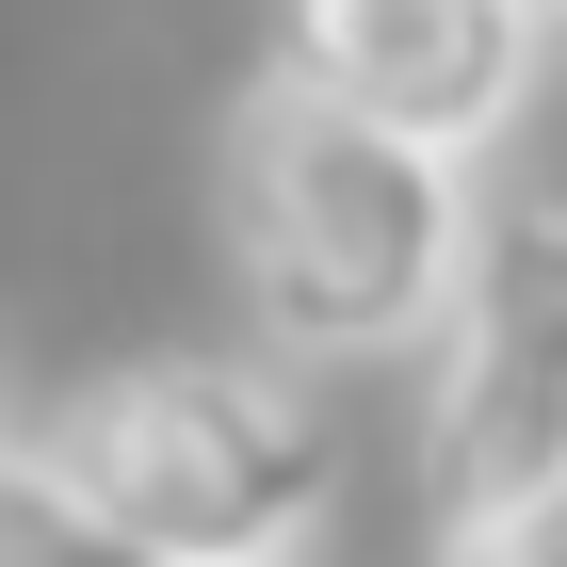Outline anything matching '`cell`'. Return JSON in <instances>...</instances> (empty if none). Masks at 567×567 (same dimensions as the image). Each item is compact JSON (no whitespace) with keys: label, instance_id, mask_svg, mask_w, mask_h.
<instances>
[{"label":"cell","instance_id":"8992f818","mask_svg":"<svg viewBox=\"0 0 567 567\" xmlns=\"http://www.w3.org/2000/svg\"><path fill=\"white\" fill-rule=\"evenodd\" d=\"M437 567H567V486L519 503V519H486V535H437Z\"/></svg>","mask_w":567,"mask_h":567},{"label":"cell","instance_id":"6da1fadb","mask_svg":"<svg viewBox=\"0 0 567 567\" xmlns=\"http://www.w3.org/2000/svg\"><path fill=\"white\" fill-rule=\"evenodd\" d=\"M471 163L405 131H357L308 82H260L227 114V276L276 357H405L454 324L471 276Z\"/></svg>","mask_w":567,"mask_h":567},{"label":"cell","instance_id":"7a4b0ae2","mask_svg":"<svg viewBox=\"0 0 567 567\" xmlns=\"http://www.w3.org/2000/svg\"><path fill=\"white\" fill-rule=\"evenodd\" d=\"M33 454L178 567H292L341 503V437L276 357H114Z\"/></svg>","mask_w":567,"mask_h":567},{"label":"cell","instance_id":"5b68a950","mask_svg":"<svg viewBox=\"0 0 567 567\" xmlns=\"http://www.w3.org/2000/svg\"><path fill=\"white\" fill-rule=\"evenodd\" d=\"M0 567H178V551H146L131 519H97L49 454H0Z\"/></svg>","mask_w":567,"mask_h":567},{"label":"cell","instance_id":"277c9868","mask_svg":"<svg viewBox=\"0 0 567 567\" xmlns=\"http://www.w3.org/2000/svg\"><path fill=\"white\" fill-rule=\"evenodd\" d=\"M276 82H308L357 131L471 163L535 97V17L519 0H276Z\"/></svg>","mask_w":567,"mask_h":567},{"label":"cell","instance_id":"3957f363","mask_svg":"<svg viewBox=\"0 0 567 567\" xmlns=\"http://www.w3.org/2000/svg\"><path fill=\"white\" fill-rule=\"evenodd\" d=\"M422 486L437 535H486L567 486V212H486L454 324H437V405H422Z\"/></svg>","mask_w":567,"mask_h":567},{"label":"cell","instance_id":"52a82bcc","mask_svg":"<svg viewBox=\"0 0 567 567\" xmlns=\"http://www.w3.org/2000/svg\"><path fill=\"white\" fill-rule=\"evenodd\" d=\"M519 17H535V33H551V17H567V0H519Z\"/></svg>","mask_w":567,"mask_h":567}]
</instances>
